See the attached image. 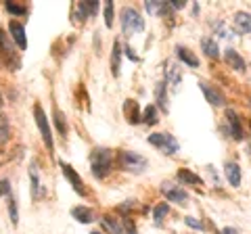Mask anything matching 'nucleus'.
I'll use <instances>...</instances> for the list:
<instances>
[{
	"instance_id": "1",
	"label": "nucleus",
	"mask_w": 251,
	"mask_h": 234,
	"mask_svg": "<svg viewBox=\"0 0 251 234\" xmlns=\"http://www.w3.org/2000/svg\"><path fill=\"white\" fill-rule=\"evenodd\" d=\"M111 165H113V153L109 149L99 146V149H94L90 153V171L94 178L103 180L109 171H111Z\"/></svg>"
},
{
	"instance_id": "2",
	"label": "nucleus",
	"mask_w": 251,
	"mask_h": 234,
	"mask_svg": "<svg viewBox=\"0 0 251 234\" xmlns=\"http://www.w3.org/2000/svg\"><path fill=\"white\" fill-rule=\"evenodd\" d=\"M0 59H2V63L9 65V69H13V71H17V69L21 67L19 54H17V50H15V46L11 44L9 36H6L2 29H0Z\"/></svg>"
},
{
	"instance_id": "3",
	"label": "nucleus",
	"mask_w": 251,
	"mask_h": 234,
	"mask_svg": "<svg viewBox=\"0 0 251 234\" xmlns=\"http://www.w3.org/2000/svg\"><path fill=\"white\" fill-rule=\"evenodd\" d=\"M122 29L126 36L134 34V32H143L145 29V21L140 17V13L136 9H132V6H126L122 11Z\"/></svg>"
},
{
	"instance_id": "4",
	"label": "nucleus",
	"mask_w": 251,
	"mask_h": 234,
	"mask_svg": "<svg viewBox=\"0 0 251 234\" xmlns=\"http://www.w3.org/2000/svg\"><path fill=\"white\" fill-rule=\"evenodd\" d=\"M149 142L153 146H157V149H161L166 155H176L180 151L178 140L172 134H168V132H155V134L149 136Z\"/></svg>"
},
{
	"instance_id": "5",
	"label": "nucleus",
	"mask_w": 251,
	"mask_h": 234,
	"mask_svg": "<svg viewBox=\"0 0 251 234\" xmlns=\"http://www.w3.org/2000/svg\"><path fill=\"white\" fill-rule=\"evenodd\" d=\"M34 119H36V126H38V130H40V134H42V140H44L46 149L52 153V151H54L52 132H50V126H49V119H46L44 109H42L40 105H36V107H34Z\"/></svg>"
},
{
	"instance_id": "6",
	"label": "nucleus",
	"mask_w": 251,
	"mask_h": 234,
	"mask_svg": "<svg viewBox=\"0 0 251 234\" xmlns=\"http://www.w3.org/2000/svg\"><path fill=\"white\" fill-rule=\"evenodd\" d=\"M120 165L126 171H132V174H140L145 171L147 167V159L140 157L138 153H132V151H122L120 153Z\"/></svg>"
},
{
	"instance_id": "7",
	"label": "nucleus",
	"mask_w": 251,
	"mask_h": 234,
	"mask_svg": "<svg viewBox=\"0 0 251 234\" xmlns=\"http://www.w3.org/2000/svg\"><path fill=\"white\" fill-rule=\"evenodd\" d=\"M59 165H61V169H63V176L67 178V182L74 186V190L80 194V197H86V188H84V182H82V178H80V174L69 165V163H65V161H59Z\"/></svg>"
},
{
	"instance_id": "8",
	"label": "nucleus",
	"mask_w": 251,
	"mask_h": 234,
	"mask_svg": "<svg viewBox=\"0 0 251 234\" xmlns=\"http://www.w3.org/2000/svg\"><path fill=\"white\" fill-rule=\"evenodd\" d=\"M224 119L228 123V132L234 140H243V126H241V117L234 109H226L224 113Z\"/></svg>"
},
{
	"instance_id": "9",
	"label": "nucleus",
	"mask_w": 251,
	"mask_h": 234,
	"mask_svg": "<svg viewBox=\"0 0 251 234\" xmlns=\"http://www.w3.org/2000/svg\"><path fill=\"white\" fill-rule=\"evenodd\" d=\"M99 11V2H88V0H84V2H77L74 6V21L77 17V21H86V19H90L94 13Z\"/></svg>"
},
{
	"instance_id": "10",
	"label": "nucleus",
	"mask_w": 251,
	"mask_h": 234,
	"mask_svg": "<svg viewBox=\"0 0 251 234\" xmlns=\"http://www.w3.org/2000/svg\"><path fill=\"white\" fill-rule=\"evenodd\" d=\"M161 190H163V194H166V197H168V201H172V203H178V205H186L188 194H186V190L180 188V186H174V184L166 182V184L161 186Z\"/></svg>"
},
{
	"instance_id": "11",
	"label": "nucleus",
	"mask_w": 251,
	"mask_h": 234,
	"mask_svg": "<svg viewBox=\"0 0 251 234\" xmlns=\"http://www.w3.org/2000/svg\"><path fill=\"white\" fill-rule=\"evenodd\" d=\"M9 32L13 34V40L17 44V48L27 50V36H25V27L19 21H11L9 23Z\"/></svg>"
},
{
	"instance_id": "12",
	"label": "nucleus",
	"mask_w": 251,
	"mask_h": 234,
	"mask_svg": "<svg viewBox=\"0 0 251 234\" xmlns=\"http://www.w3.org/2000/svg\"><path fill=\"white\" fill-rule=\"evenodd\" d=\"M201 86V92H203V96L207 98V103L211 107H222L226 100H224V94L220 90H216L214 86H209V84H199Z\"/></svg>"
},
{
	"instance_id": "13",
	"label": "nucleus",
	"mask_w": 251,
	"mask_h": 234,
	"mask_svg": "<svg viewBox=\"0 0 251 234\" xmlns=\"http://www.w3.org/2000/svg\"><path fill=\"white\" fill-rule=\"evenodd\" d=\"M234 32L245 36L251 32V13H245V11H239L237 15H234Z\"/></svg>"
},
{
	"instance_id": "14",
	"label": "nucleus",
	"mask_w": 251,
	"mask_h": 234,
	"mask_svg": "<svg viewBox=\"0 0 251 234\" xmlns=\"http://www.w3.org/2000/svg\"><path fill=\"white\" fill-rule=\"evenodd\" d=\"M124 115H126V119H128L130 123H140L143 121V113H140V107L136 100H132L128 98L124 103Z\"/></svg>"
},
{
	"instance_id": "15",
	"label": "nucleus",
	"mask_w": 251,
	"mask_h": 234,
	"mask_svg": "<svg viewBox=\"0 0 251 234\" xmlns=\"http://www.w3.org/2000/svg\"><path fill=\"white\" fill-rule=\"evenodd\" d=\"M29 180H31V199L38 201L44 194V186L40 182V176H38L36 163H31V167H29Z\"/></svg>"
},
{
	"instance_id": "16",
	"label": "nucleus",
	"mask_w": 251,
	"mask_h": 234,
	"mask_svg": "<svg viewBox=\"0 0 251 234\" xmlns=\"http://www.w3.org/2000/svg\"><path fill=\"white\" fill-rule=\"evenodd\" d=\"M224 59H226V63L230 65V69H234V71H245V69H247V63L243 61V57H241V54H239L237 50L226 48Z\"/></svg>"
},
{
	"instance_id": "17",
	"label": "nucleus",
	"mask_w": 251,
	"mask_h": 234,
	"mask_svg": "<svg viewBox=\"0 0 251 234\" xmlns=\"http://www.w3.org/2000/svg\"><path fill=\"white\" fill-rule=\"evenodd\" d=\"M224 174H226V178H228V182H230V186H237L241 184V167H239V163H234V161H228L224 165Z\"/></svg>"
},
{
	"instance_id": "18",
	"label": "nucleus",
	"mask_w": 251,
	"mask_h": 234,
	"mask_svg": "<svg viewBox=\"0 0 251 234\" xmlns=\"http://www.w3.org/2000/svg\"><path fill=\"white\" fill-rule=\"evenodd\" d=\"M72 215H74L80 224H90V222H94V211H92V209H88V207H84V205L74 207V209H72Z\"/></svg>"
},
{
	"instance_id": "19",
	"label": "nucleus",
	"mask_w": 251,
	"mask_h": 234,
	"mask_svg": "<svg viewBox=\"0 0 251 234\" xmlns=\"http://www.w3.org/2000/svg\"><path fill=\"white\" fill-rule=\"evenodd\" d=\"M155 96H157V107H159L163 113H168L170 107H168V84H166V82H159V84H157Z\"/></svg>"
},
{
	"instance_id": "20",
	"label": "nucleus",
	"mask_w": 251,
	"mask_h": 234,
	"mask_svg": "<svg viewBox=\"0 0 251 234\" xmlns=\"http://www.w3.org/2000/svg\"><path fill=\"white\" fill-rule=\"evenodd\" d=\"M201 48H203V52H205L209 59H218L220 57V48H218V42L214 40V38H209V36L203 38V40H201Z\"/></svg>"
},
{
	"instance_id": "21",
	"label": "nucleus",
	"mask_w": 251,
	"mask_h": 234,
	"mask_svg": "<svg viewBox=\"0 0 251 234\" xmlns=\"http://www.w3.org/2000/svg\"><path fill=\"white\" fill-rule=\"evenodd\" d=\"M176 54H178V59H182L188 67H199L197 54H193L188 48H184V46H176Z\"/></svg>"
},
{
	"instance_id": "22",
	"label": "nucleus",
	"mask_w": 251,
	"mask_h": 234,
	"mask_svg": "<svg viewBox=\"0 0 251 234\" xmlns=\"http://www.w3.org/2000/svg\"><path fill=\"white\" fill-rule=\"evenodd\" d=\"M120 61H122V44H120V40H115L113 50H111V73L115 77L120 75Z\"/></svg>"
},
{
	"instance_id": "23",
	"label": "nucleus",
	"mask_w": 251,
	"mask_h": 234,
	"mask_svg": "<svg viewBox=\"0 0 251 234\" xmlns=\"http://www.w3.org/2000/svg\"><path fill=\"white\" fill-rule=\"evenodd\" d=\"M145 6H147V11L153 15H168L172 9L170 2H155V0H147Z\"/></svg>"
},
{
	"instance_id": "24",
	"label": "nucleus",
	"mask_w": 251,
	"mask_h": 234,
	"mask_svg": "<svg viewBox=\"0 0 251 234\" xmlns=\"http://www.w3.org/2000/svg\"><path fill=\"white\" fill-rule=\"evenodd\" d=\"M178 180H180V182H184V184H197V186L203 184V180H201L197 174H193L191 169H184V167L178 171Z\"/></svg>"
},
{
	"instance_id": "25",
	"label": "nucleus",
	"mask_w": 251,
	"mask_h": 234,
	"mask_svg": "<svg viewBox=\"0 0 251 234\" xmlns=\"http://www.w3.org/2000/svg\"><path fill=\"white\" fill-rule=\"evenodd\" d=\"M166 67H168V69H166L168 82H170V84H174V86H178V84H180V80H182V73H180V67H178L176 63H172V61H170V63H168Z\"/></svg>"
},
{
	"instance_id": "26",
	"label": "nucleus",
	"mask_w": 251,
	"mask_h": 234,
	"mask_svg": "<svg viewBox=\"0 0 251 234\" xmlns=\"http://www.w3.org/2000/svg\"><path fill=\"white\" fill-rule=\"evenodd\" d=\"M143 121L147 123V126H155V123L159 121V111H157V107H155V105H149V107L145 109Z\"/></svg>"
},
{
	"instance_id": "27",
	"label": "nucleus",
	"mask_w": 251,
	"mask_h": 234,
	"mask_svg": "<svg viewBox=\"0 0 251 234\" xmlns=\"http://www.w3.org/2000/svg\"><path fill=\"white\" fill-rule=\"evenodd\" d=\"M103 224H105V228L111 232V234H124V224H120L115 220V217H103Z\"/></svg>"
},
{
	"instance_id": "28",
	"label": "nucleus",
	"mask_w": 251,
	"mask_h": 234,
	"mask_svg": "<svg viewBox=\"0 0 251 234\" xmlns=\"http://www.w3.org/2000/svg\"><path fill=\"white\" fill-rule=\"evenodd\" d=\"M54 126H57V130L61 132V136L67 134V121H65V115H63V111H59V109H54Z\"/></svg>"
},
{
	"instance_id": "29",
	"label": "nucleus",
	"mask_w": 251,
	"mask_h": 234,
	"mask_svg": "<svg viewBox=\"0 0 251 234\" xmlns=\"http://www.w3.org/2000/svg\"><path fill=\"white\" fill-rule=\"evenodd\" d=\"M168 211H170V207H168V203H159V205H157L155 209H153V217H155V222L159 224L163 217L168 215Z\"/></svg>"
},
{
	"instance_id": "30",
	"label": "nucleus",
	"mask_w": 251,
	"mask_h": 234,
	"mask_svg": "<svg viewBox=\"0 0 251 234\" xmlns=\"http://www.w3.org/2000/svg\"><path fill=\"white\" fill-rule=\"evenodd\" d=\"M9 215H11V224L17 226L19 224V209H17V201L9 199Z\"/></svg>"
},
{
	"instance_id": "31",
	"label": "nucleus",
	"mask_w": 251,
	"mask_h": 234,
	"mask_svg": "<svg viewBox=\"0 0 251 234\" xmlns=\"http://www.w3.org/2000/svg\"><path fill=\"white\" fill-rule=\"evenodd\" d=\"M4 9L9 11L11 15H19V17H21V15H25V13H27V9H25V6H21V4H15V2H6V4H4Z\"/></svg>"
},
{
	"instance_id": "32",
	"label": "nucleus",
	"mask_w": 251,
	"mask_h": 234,
	"mask_svg": "<svg viewBox=\"0 0 251 234\" xmlns=\"http://www.w3.org/2000/svg\"><path fill=\"white\" fill-rule=\"evenodd\" d=\"M103 13H105V25L111 27V25H113V2H107L105 9H103Z\"/></svg>"
},
{
	"instance_id": "33",
	"label": "nucleus",
	"mask_w": 251,
	"mask_h": 234,
	"mask_svg": "<svg viewBox=\"0 0 251 234\" xmlns=\"http://www.w3.org/2000/svg\"><path fill=\"white\" fill-rule=\"evenodd\" d=\"M6 136H9V123H6L4 115H0V142H4Z\"/></svg>"
},
{
	"instance_id": "34",
	"label": "nucleus",
	"mask_w": 251,
	"mask_h": 234,
	"mask_svg": "<svg viewBox=\"0 0 251 234\" xmlns=\"http://www.w3.org/2000/svg\"><path fill=\"white\" fill-rule=\"evenodd\" d=\"M214 29H216V32L220 34V38H230V32H228V27H226L222 21H216V23H214Z\"/></svg>"
},
{
	"instance_id": "35",
	"label": "nucleus",
	"mask_w": 251,
	"mask_h": 234,
	"mask_svg": "<svg viewBox=\"0 0 251 234\" xmlns=\"http://www.w3.org/2000/svg\"><path fill=\"white\" fill-rule=\"evenodd\" d=\"M184 224L188 226V228H195V230H203V224L197 220V217H193V215H188L186 220H184Z\"/></svg>"
},
{
	"instance_id": "36",
	"label": "nucleus",
	"mask_w": 251,
	"mask_h": 234,
	"mask_svg": "<svg viewBox=\"0 0 251 234\" xmlns=\"http://www.w3.org/2000/svg\"><path fill=\"white\" fill-rule=\"evenodd\" d=\"M9 192H11V182L9 180H0V194L6 197Z\"/></svg>"
},
{
	"instance_id": "37",
	"label": "nucleus",
	"mask_w": 251,
	"mask_h": 234,
	"mask_svg": "<svg viewBox=\"0 0 251 234\" xmlns=\"http://www.w3.org/2000/svg\"><path fill=\"white\" fill-rule=\"evenodd\" d=\"M124 52H126V57H128L130 61H138V57H136V54H134V50H132V48H130V46H126V48H124Z\"/></svg>"
},
{
	"instance_id": "38",
	"label": "nucleus",
	"mask_w": 251,
	"mask_h": 234,
	"mask_svg": "<svg viewBox=\"0 0 251 234\" xmlns=\"http://www.w3.org/2000/svg\"><path fill=\"white\" fill-rule=\"evenodd\" d=\"M170 6L172 9H184V0H172Z\"/></svg>"
},
{
	"instance_id": "39",
	"label": "nucleus",
	"mask_w": 251,
	"mask_h": 234,
	"mask_svg": "<svg viewBox=\"0 0 251 234\" xmlns=\"http://www.w3.org/2000/svg\"><path fill=\"white\" fill-rule=\"evenodd\" d=\"M220 234H237V230L234 228H224V230H220Z\"/></svg>"
},
{
	"instance_id": "40",
	"label": "nucleus",
	"mask_w": 251,
	"mask_h": 234,
	"mask_svg": "<svg viewBox=\"0 0 251 234\" xmlns=\"http://www.w3.org/2000/svg\"><path fill=\"white\" fill-rule=\"evenodd\" d=\"M90 234H103V232H90Z\"/></svg>"
},
{
	"instance_id": "41",
	"label": "nucleus",
	"mask_w": 251,
	"mask_h": 234,
	"mask_svg": "<svg viewBox=\"0 0 251 234\" xmlns=\"http://www.w3.org/2000/svg\"><path fill=\"white\" fill-rule=\"evenodd\" d=\"M0 107H2V98H0Z\"/></svg>"
}]
</instances>
